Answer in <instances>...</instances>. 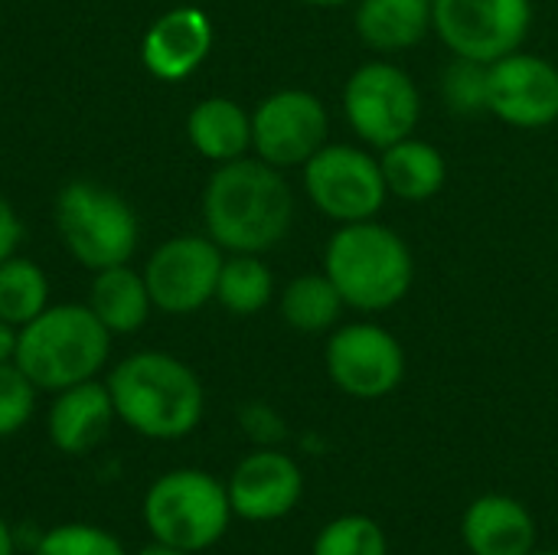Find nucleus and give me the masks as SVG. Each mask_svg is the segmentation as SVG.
<instances>
[{
    "label": "nucleus",
    "instance_id": "nucleus-24",
    "mask_svg": "<svg viewBox=\"0 0 558 555\" xmlns=\"http://www.w3.org/2000/svg\"><path fill=\"white\" fill-rule=\"evenodd\" d=\"M275 291V278L271 272L258 262V255H242L235 252V258L222 262L219 272V285H216V298L226 311L232 314H258Z\"/></svg>",
    "mask_w": 558,
    "mask_h": 555
},
{
    "label": "nucleus",
    "instance_id": "nucleus-22",
    "mask_svg": "<svg viewBox=\"0 0 558 555\" xmlns=\"http://www.w3.org/2000/svg\"><path fill=\"white\" fill-rule=\"evenodd\" d=\"M343 298L327 275H301L281 294V317L301 334L330 330L343 314Z\"/></svg>",
    "mask_w": 558,
    "mask_h": 555
},
{
    "label": "nucleus",
    "instance_id": "nucleus-34",
    "mask_svg": "<svg viewBox=\"0 0 558 555\" xmlns=\"http://www.w3.org/2000/svg\"><path fill=\"white\" fill-rule=\"evenodd\" d=\"M530 555H558V553H530Z\"/></svg>",
    "mask_w": 558,
    "mask_h": 555
},
{
    "label": "nucleus",
    "instance_id": "nucleus-9",
    "mask_svg": "<svg viewBox=\"0 0 558 555\" xmlns=\"http://www.w3.org/2000/svg\"><path fill=\"white\" fill-rule=\"evenodd\" d=\"M304 190L311 203L337 222L376 219L389 196L379 160L350 144H324L304 164Z\"/></svg>",
    "mask_w": 558,
    "mask_h": 555
},
{
    "label": "nucleus",
    "instance_id": "nucleus-14",
    "mask_svg": "<svg viewBox=\"0 0 558 555\" xmlns=\"http://www.w3.org/2000/svg\"><path fill=\"white\" fill-rule=\"evenodd\" d=\"M232 514L248 523H271L288 517L304 491L301 468L281 451H255L239 461L229 484Z\"/></svg>",
    "mask_w": 558,
    "mask_h": 555
},
{
    "label": "nucleus",
    "instance_id": "nucleus-3",
    "mask_svg": "<svg viewBox=\"0 0 558 555\" xmlns=\"http://www.w3.org/2000/svg\"><path fill=\"white\" fill-rule=\"evenodd\" d=\"M324 275L337 285L340 298L353 311H389L396 307L415 278V262L405 239L376 222H343L324 252Z\"/></svg>",
    "mask_w": 558,
    "mask_h": 555
},
{
    "label": "nucleus",
    "instance_id": "nucleus-13",
    "mask_svg": "<svg viewBox=\"0 0 558 555\" xmlns=\"http://www.w3.org/2000/svg\"><path fill=\"white\" fill-rule=\"evenodd\" d=\"M327 373L353 399H383L402 383L405 353L386 327L350 324L327 343Z\"/></svg>",
    "mask_w": 558,
    "mask_h": 555
},
{
    "label": "nucleus",
    "instance_id": "nucleus-32",
    "mask_svg": "<svg viewBox=\"0 0 558 555\" xmlns=\"http://www.w3.org/2000/svg\"><path fill=\"white\" fill-rule=\"evenodd\" d=\"M137 555H193V553H180V550H170V546H160V543H154V546L141 550Z\"/></svg>",
    "mask_w": 558,
    "mask_h": 555
},
{
    "label": "nucleus",
    "instance_id": "nucleus-4",
    "mask_svg": "<svg viewBox=\"0 0 558 555\" xmlns=\"http://www.w3.org/2000/svg\"><path fill=\"white\" fill-rule=\"evenodd\" d=\"M111 330L82 304H56L16 334L13 363L36 389L62 393L95 379L108 360Z\"/></svg>",
    "mask_w": 558,
    "mask_h": 555
},
{
    "label": "nucleus",
    "instance_id": "nucleus-21",
    "mask_svg": "<svg viewBox=\"0 0 558 555\" xmlns=\"http://www.w3.org/2000/svg\"><path fill=\"white\" fill-rule=\"evenodd\" d=\"M150 291L144 275L131 272L128 265L101 268L92 281V301L88 307L111 334H134L144 327L150 314Z\"/></svg>",
    "mask_w": 558,
    "mask_h": 555
},
{
    "label": "nucleus",
    "instance_id": "nucleus-17",
    "mask_svg": "<svg viewBox=\"0 0 558 555\" xmlns=\"http://www.w3.org/2000/svg\"><path fill=\"white\" fill-rule=\"evenodd\" d=\"M461 530L474 555H530L536 546V523L530 510L500 494L474 500Z\"/></svg>",
    "mask_w": 558,
    "mask_h": 555
},
{
    "label": "nucleus",
    "instance_id": "nucleus-15",
    "mask_svg": "<svg viewBox=\"0 0 558 555\" xmlns=\"http://www.w3.org/2000/svg\"><path fill=\"white\" fill-rule=\"evenodd\" d=\"M213 49V23L196 7H177L163 13L144 36L141 59L147 72L163 82L186 79Z\"/></svg>",
    "mask_w": 558,
    "mask_h": 555
},
{
    "label": "nucleus",
    "instance_id": "nucleus-26",
    "mask_svg": "<svg viewBox=\"0 0 558 555\" xmlns=\"http://www.w3.org/2000/svg\"><path fill=\"white\" fill-rule=\"evenodd\" d=\"M314 555H386V536L369 517H340L320 530Z\"/></svg>",
    "mask_w": 558,
    "mask_h": 555
},
{
    "label": "nucleus",
    "instance_id": "nucleus-20",
    "mask_svg": "<svg viewBox=\"0 0 558 555\" xmlns=\"http://www.w3.org/2000/svg\"><path fill=\"white\" fill-rule=\"evenodd\" d=\"M193 147L209 160H239L252 147V118L232 98H206L186 118Z\"/></svg>",
    "mask_w": 558,
    "mask_h": 555
},
{
    "label": "nucleus",
    "instance_id": "nucleus-28",
    "mask_svg": "<svg viewBox=\"0 0 558 555\" xmlns=\"http://www.w3.org/2000/svg\"><path fill=\"white\" fill-rule=\"evenodd\" d=\"M484 85H487V65L481 62H471V59H454L445 72V82H441V92H445V101L451 111H461V114H471V111H487L484 105Z\"/></svg>",
    "mask_w": 558,
    "mask_h": 555
},
{
    "label": "nucleus",
    "instance_id": "nucleus-30",
    "mask_svg": "<svg viewBox=\"0 0 558 555\" xmlns=\"http://www.w3.org/2000/svg\"><path fill=\"white\" fill-rule=\"evenodd\" d=\"M16 357V330L0 317V363H10Z\"/></svg>",
    "mask_w": 558,
    "mask_h": 555
},
{
    "label": "nucleus",
    "instance_id": "nucleus-33",
    "mask_svg": "<svg viewBox=\"0 0 558 555\" xmlns=\"http://www.w3.org/2000/svg\"><path fill=\"white\" fill-rule=\"evenodd\" d=\"M301 3H307V7H343L350 0H301Z\"/></svg>",
    "mask_w": 558,
    "mask_h": 555
},
{
    "label": "nucleus",
    "instance_id": "nucleus-10",
    "mask_svg": "<svg viewBox=\"0 0 558 555\" xmlns=\"http://www.w3.org/2000/svg\"><path fill=\"white\" fill-rule=\"evenodd\" d=\"M327 108L317 95L284 88L265 98L252 114V147L278 170L304 167L327 144Z\"/></svg>",
    "mask_w": 558,
    "mask_h": 555
},
{
    "label": "nucleus",
    "instance_id": "nucleus-7",
    "mask_svg": "<svg viewBox=\"0 0 558 555\" xmlns=\"http://www.w3.org/2000/svg\"><path fill=\"white\" fill-rule=\"evenodd\" d=\"M343 114L366 144L386 150L412 137L422 118V95L405 69L392 62H366L347 79Z\"/></svg>",
    "mask_w": 558,
    "mask_h": 555
},
{
    "label": "nucleus",
    "instance_id": "nucleus-27",
    "mask_svg": "<svg viewBox=\"0 0 558 555\" xmlns=\"http://www.w3.org/2000/svg\"><path fill=\"white\" fill-rule=\"evenodd\" d=\"M36 409V386L29 376L10 360L0 363V438L16 435Z\"/></svg>",
    "mask_w": 558,
    "mask_h": 555
},
{
    "label": "nucleus",
    "instance_id": "nucleus-31",
    "mask_svg": "<svg viewBox=\"0 0 558 555\" xmlns=\"http://www.w3.org/2000/svg\"><path fill=\"white\" fill-rule=\"evenodd\" d=\"M0 555H16V536L7 527V520L0 517Z\"/></svg>",
    "mask_w": 558,
    "mask_h": 555
},
{
    "label": "nucleus",
    "instance_id": "nucleus-8",
    "mask_svg": "<svg viewBox=\"0 0 558 555\" xmlns=\"http://www.w3.org/2000/svg\"><path fill=\"white\" fill-rule=\"evenodd\" d=\"M530 26V0H432V29L454 56L481 65L517 52Z\"/></svg>",
    "mask_w": 558,
    "mask_h": 555
},
{
    "label": "nucleus",
    "instance_id": "nucleus-16",
    "mask_svg": "<svg viewBox=\"0 0 558 555\" xmlns=\"http://www.w3.org/2000/svg\"><path fill=\"white\" fill-rule=\"evenodd\" d=\"M114 419L118 415L108 386L88 379L56 396L46 429H49V442L62 455H88L92 448L101 445Z\"/></svg>",
    "mask_w": 558,
    "mask_h": 555
},
{
    "label": "nucleus",
    "instance_id": "nucleus-11",
    "mask_svg": "<svg viewBox=\"0 0 558 555\" xmlns=\"http://www.w3.org/2000/svg\"><path fill=\"white\" fill-rule=\"evenodd\" d=\"M484 105L510 128H549L558 121V69L533 52H510L487 65Z\"/></svg>",
    "mask_w": 558,
    "mask_h": 555
},
{
    "label": "nucleus",
    "instance_id": "nucleus-12",
    "mask_svg": "<svg viewBox=\"0 0 558 555\" xmlns=\"http://www.w3.org/2000/svg\"><path fill=\"white\" fill-rule=\"evenodd\" d=\"M219 272H222V255L213 239L180 236L163 242L150 255L144 268V281L154 307L167 314H193L209 298H216Z\"/></svg>",
    "mask_w": 558,
    "mask_h": 555
},
{
    "label": "nucleus",
    "instance_id": "nucleus-23",
    "mask_svg": "<svg viewBox=\"0 0 558 555\" xmlns=\"http://www.w3.org/2000/svg\"><path fill=\"white\" fill-rule=\"evenodd\" d=\"M49 307V281L29 258L0 262V317L13 327H26Z\"/></svg>",
    "mask_w": 558,
    "mask_h": 555
},
{
    "label": "nucleus",
    "instance_id": "nucleus-1",
    "mask_svg": "<svg viewBox=\"0 0 558 555\" xmlns=\"http://www.w3.org/2000/svg\"><path fill=\"white\" fill-rule=\"evenodd\" d=\"M209 239L219 249L258 255L275 249L294 216V196L281 170L258 160H226L209 177L203 196Z\"/></svg>",
    "mask_w": 558,
    "mask_h": 555
},
{
    "label": "nucleus",
    "instance_id": "nucleus-6",
    "mask_svg": "<svg viewBox=\"0 0 558 555\" xmlns=\"http://www.w3.org/2000/svg\"><path fill=\"white\" fill-rule=\"evenodd\" d=\"M56 226L65 249L95 272L128 265L137 249V216L131 206L118 193L88 180H75L59 193Z\"/></svg>",
    "mask_w": 558,
    "mask_h": 555
},
{
    "label": "nucleus",
    "instance_id": "nucleus-2",
    "mask_svg": "<svg viewBox=\"0 0 558 555\" xmlns=\"http://www.w3.org/2000/svg\"><path fill=\"white\" fill-rule=\"evenodd\" d=\"M114 415L144 438L173 442L190 435L206 409L203 383L170 353H134L108 376Z\"/></svg>",
    "mask_w": 558,
    "mask_h": 555
},
{
    "label": "nucleus",
    "instance_id": "nucleus-29",
    "mask_svg": "<svg viewBox=\"0 0 558 555\" xmlns=\"http://www.w3.org/2000/svg\"><path fill=\"white\" fill-rule=\"evenodd\" d=\"M23 239V226L13 213V206L0 196V262L13 258V249L20 245Z\"/></svg>",
    "mask_w": 558,
    "mask_h": 555
},
{
    "label": "nucleus",
    "instance_id": "nucleus-19",
    "mask_svg": "<svg viewBox=\"0 0 558 555\" xmlns=\"http://www.w3.org/2000/svg\"><path fill=\"white\" fill-rule=\"evenodd\" d=\"M379 167H383L386 190L392 196L412 200V203L432 200L435 193H441V186L448 180L445 154L435 144L418 141V137H405V141L386 147L379 157Z\"/></svg>",
    "mask_w": 558,
    "mask_h": 555
},
{
    "label": "nucleus",
    "instance_id": "nucleus-18",
    "mask_svg": "<svg viewBox=\"0 0 558 555\" xmlns=\"http://www.w3.org/2000/svg\"><path fill=\"white\" fill-rule=\"evenodd\" d=\"M432 29V0H360L356 33L376 52L418 46Z\"/></svg>",
    "mask_w": 558,
    "mask_h": 555
},
{
    "label": "nucleus",
    "instance_id": "nucleus-5",
    "mask_svg": "<svg viewBox=\"0 0 558 555\" xmlns=\"http://www.w3.org/2000/svg\"><path fill=\"white\" fill-rule=\"evenodd\" d=\"M141 517L154 543L196 555L226 536L235 514L226 484L206 471L180 468L147 487Z\"/></svg>",
    "mask_w": 558,
    "mask_h": 555
},
{
    "label": "nucleus",
    "instance_id": "nucleus-25",
    "mask_svg": "<svg viewBox=\"0 0 558 555\" xmlns=\"http://www.w3.org/2000/svg\"><path fill=\"white\" fill-rule=\"evenodd\" d=\"M33 555H128L121 546V540L101 527L92 523H59L52 530H46Z\"/></svg>",
    "mask_w": 558,
    "mask_h": 555
}]
</instances>
